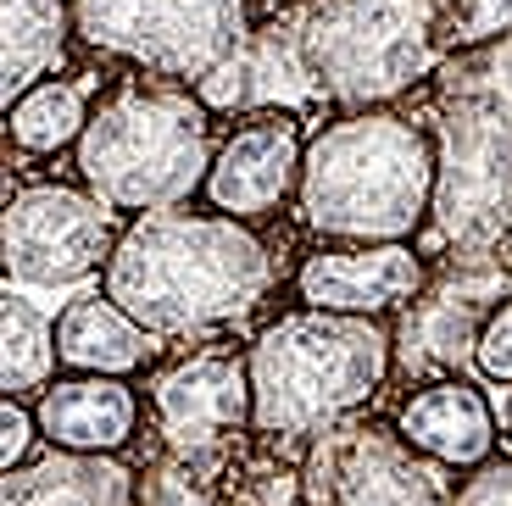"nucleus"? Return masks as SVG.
Segmentation results:
<instances>
[{"instance_id": "f257e3e1", "label": "nucleus", "mask_w": 512, "mask_h": 506, "mask_svg": "<svg viewBox=\"0 0 512 506\" xmlns=\"http://www.w3.org/2000/svg\"><path fill=\"white\" fill-rule=\"evenodd\" d=\"M279 262L251 223L223 212H140L117 234L101 290L156 340L234 329L268 301Z\"/></svg>"}, {"instance_id": "f03ea898", "label": "nucleus", "mask_w": 512, "mask_h": 506, "mask_svg": "<svg viewBox=\"0 0 512 506\" xmlns=\"http://www.w3.org/2000/svg\"><path fill=\"white\" fill-rule=\"evenodd\" d=\"M435 173L429 123L396 106L340 112L307 140L295 212L329 245H401L435 212Z\"/></svg>"}, {"instance_id": "7ed1b4c3", "label": "nucleus", "mask_w": 512, "mask_h": 506, "mask_svg": "<svg viewBox=\"0 0 512 506\" xmlns=\"http://www.w3.org/2000/svg\"><path fill=\"white\" fill-rule=\"evenodd\" d=\"M218 145V112L190 84L128 73L101 89L73 167L78 184L123 217L173 212L206 190Z\"/></svg>"}, {"instance_id": "20e7f679", "label": "nucleus", "mask_w": 512, "mask_h": 506, "mask_svg": "<svg viewBox=\"0 0 512 506\" xmlns=\"http://www.w3.org/2000/svg\"><path fill=\"white\" fill-rule=\"evenodd\" d=\"M435 228L440 251H512V39L435 67Z\"/></svg>"}, {"instance_id": "39448f33", "label": "nucleus", "mask_w": 512, "mask_h": 506, "mask_svg": "<svg viewBox=\"0 0 512 506\" xmlns=\"http://www.w3.org/2000/svg\"><path fill=\"white\" fill-rule=\"evenodd\" d=\"M251 434L268 445H312L323 429L362 412L396 373V334L384 317L295 306L245 345Z\"/></svg>"}, {"instance_id": "423d86ee", "label": "nucleus", "mask_w": 512, "mask_h": 506, "mask_svg": "<svg viewBox=\"0 0 512 506\" xmlns=\"http://www.w3.org/2000/svg\"><path fill=\"white\" fill-rule=\"evenodd\" d=\"M451 0H312L307 56L340 112L390 106L446 62Z\"/></svg>"}, {"instance_id": "0eeeda50", "label": "nucleus", "mask_w": 512, "mask_h": 506, "mask_svg": "<svg viewBox=\"0 0 512 506\" xmlns=\"http://www.w3.org/2000/svg\"><path fill=\"white\" fill-rule=\"evenodd\" d=\"M78 45L128 73L201 84L251 34V0H73Z\"/></svg>"}, {"instance_id": "6e6552de", "label": "nucleus", "mask_w": 512, "mask_h": 506, "mask_svg": "<svg viewBox=\"0 0 512 506\" xmlns=\"http://www.w3.org/2000/svg\"><path fill=\"white\" fill-rule=\"evenodd\" d=\"M435 456L407 445L396 423L340 418L312 445H301L295 484L301 506H457V484Z\"/></svg>"}, {"instance_id": "1a4fd4ad", "label": "nucleus", "mask_w": 512, "mask_h": 506, "mask_svg": "<svg viewBox=\"0 0 512 506\" xmlns=\"http://www.w3.org/2000/svg\"><path fill=\"white\" fill-rule=\"evenodd\" d=\"M501 301H512V251H446L423 290L396 312V373L462 379Z\"/></svg>"}, {"instance_id": "9d476101", "label": "nucleus", "mask_w": 512, "mask_h": 506, "mask_svg": "<svg viewBox=\"0 0 512 506\" xmlns=\"http://www.w3.org/2000/svg\"><path fill=\"white\" fill-rule=\"evenodd\" d=\"M6 284L12 290H62L106 273L123 234V212L84 184H28L6 195Z\"/></svg>"}, {"instance_id": "9b49d317", "label": "nucleus", "mask_w": 512, "mask_h": 506, "mask_svg": "<svg viewBox=\"0 0 512 506\" xmlns=\"http://www.w3.org/2000/svg\"><path fill=\"white\" fill-rule=\"evenodd\" d=\"M151 418L162 451L229 468L251 434V362L240 345H195L151 373Z\"/></svg>"}, {"instance_id": "f8f14e48", "label": "nucleus", "mask_w": 512, "mask_h": 506, "mask_svg": "<svg viewBox=\"0 0 512 506\" xmlns=\"http://www.w3.org/2000/svg\"><path fill=\"white\" fill-rule=\"evenodd\" d=\"M206 106L218 117H256V112H307L323 106L318 67L307 56V6L290 17H273V23H251L245 45L218 67L212 78L195 84Z\"/></svg>"}, {"instance_id": "ddd939ff", "label": "nucleus", "mask_w": 512, "mask_h": 506, "mask_svg": "<svg viewBox=\"0 0 512 506\" xmlns=\"http://www.w3.org/2000/svg\"><path fill=\"white\" fill-rule=\"evenodd\" d=\"M301 162H307V134L295 112H256L229 128V140L212 156L206 173V206L240 223H262L301 190Z\"/></svg>"}, {"instance_id": "4468645a", "label": "nucleus", "mask_w": 512, "mask_h": 506, "mask_svg": "<svg viewBox=\"0 0 512 506\" xmlns=\"http://www.w3.org/2000/svg\"><path fill=\"white\" fill-rule=\"evenodd\" d=\"M429 279V256L412 240L401 245H318L295 267L301 306L346 317H390Z\"/></svg>"}, {"instance_id": "2eb2a0df", "label": "nucleus", "mask_w": 512, "mask_h": 506, "mask_svg": "<svg viewBox=\"0 0 512 506\" xmlns=\"http://www.w3.org/2000/svg\"><path fill=\"white\" fill-rule=\"evenodd\" d=\"M39 440L56 451H84V456H123L140 434V395L128 379L106 373H67L51 379L34 401Z\"/></svg>"}, {"instance_id": "dca6fc26", "label": "nucleus", "mask_w": 512, "mask_h": 506, "mask_svg": "<svg viewBox=\"0 0 512 506\" xmlns=\"http://www.w3.org/2000/svg\"><path fill=\"white\" fill-rule=\"evenodd\" d=\"M396 429L412 451L435 456L440 468H479L496 456V412L485 390L468 379H429L401 401Z\"/></svg>"}, {"instance_id": "f3484780", "label": "nucleus", "mask_w": 512, "mask_h": 506, "mask_svg": "<svg viewBox=\"0 0 512 506\" xmlns=\"http://www.w3.org/2000/svg\"><path fill=\"white\" fill-rule=\"evenodd\" d=\"M0 506H140V468L123 456L39 451L6 473Z\"/></svg>"}, {"instance_id": "a211bd4d", "label": "nucleus", "mask_w": 512, "mask_h": 506, "mask_svg": "<svg viewBox=\"0 0 512 506\" xmlns=\"http://www.w3.org/2000/svg\"><path fill=\"white\" fill-rule=\"evenodd\" d=\"M56 356L67 373H106V379H128L151 367L156 334L140 329L106 290H84L62 306L56 317Z\"/></svg>"}, {"instance_id": "6ab92c4d", "label": "nucleus", "mask_w": 512, "mask_h": 506, "mask_svg": "<svg viewBox=\"0 0 512 506\" xmlns=\"http://www.w3.org/2000/svg\"><path fill=\"white\" fill-rule=\"evenodd\" d=\"M78 39L73 0H0V101H23Z\"/></svg>"}, {"instance_id": "aec40b11", "label": "nucleus", "mask_w": 512, "mask_h": 506, "mask_svg": "<svg viewBox=\"0 0 512 506\" xmlns=\"http://www.w3.org/2000/svg\"><path fill=\"white\" fill-rule=\"evenodd\" d=\"M101 101V78L95 73H73V78H45L6 106V145L23 156H56L73 151L90 128V112Z\"/></svg>"}, {"instance_id": "412c9836", "label": "nucleus", "mask_w": 512, "mask_h": 506, "mask_svg": "<svg viewBox=\"0 0 512 506\" xmlns=\"http://www.w3.org/2000/svg\"><path fill=\"white\" fill-rule=\"evenodd\" d=\"M56 367H62L56 323L23 290L6 284V295H0V390L12 401H39V390L51 384Z\"/></svg>"}, {"instance_id": "4be33fe9", "label": "nucleus", "mask_w": 512, "mask_h": 506, "mask_svg": "<svg viewBox=\"0 0 512 506\" xmlns=\"http://www.w3.org/2000/svg\"><path fill=\"white\" fill-rule=\"evenodd\" d=\"M223 473L218 462H190L156 445V456L140 468V506H223Z\"/></svg>"}, {"instance_id": "5701e85b", "label": "nucleus", "mask_w": 512, "mask_h": 506, "mask_svg": "<svg viewBox=\"0 0 512 506\" xmlns=\"http://www.w3.org/2000/svg\"><path fill=\"white\" fill-rule=\"evenodd\" d=\"M440 39H446V56L490 45V39H512V0H451Z\"/></svg>"}, {"instance_id": "b1692460", "label": "nucleus", "mask_w": 512, "mask_h": 506, "mask_svg": "<svg viewBox=\"0 0 512 506\" xmlns=\"http://www.w3.org/2000/svg\"><path fill=\"white\" fill-rule=\"evenodd\" d=\"M34 440H39V418L28 401H0V473L23 468L28 456H34Z\"/></svg>"}, {"instance_id": "393cba45", "label": "nucleus", "mask_w": 512, "mask_h": 506, "mask_svg": "<svg viewBox=\"0 0 512 506\" xmlns=\"http://www.w3.org/2000/svg\"><path fill=\"white\" fill-rule=\"evenodd\" d=\"M474 367L496 384H512V301H501L490 312L485 334H479V351H474Z\"/></svg>"}, {"instance_id": "a878e982", "label": "nucleus", "mask_w": 512, "mask_h": 506, "mask_svg": "<svg viewBox=\"0 0 512 506\" xmlns=\"http://www.w3.org/2000/svg\"><path fill=\"white\" fill-rule=\"evenodd\" d=\"M457 506H512V456H490L457 484Z\"/></svg>"}, {"instance_id": "bb28decb", "label": "nucleus", "mask_w": 512, "mask_h": 506, "mask_svg": "<svg viewBox=\"0 0 512 506\" xmlns=\"http://www.w3.org/2000/svg\"><path fill=\"white\" fill-rule=\"evenodd\" d=\"M501 423H507V440H512V390H507V406H501Z\"/></svg>"}]
</instances>
